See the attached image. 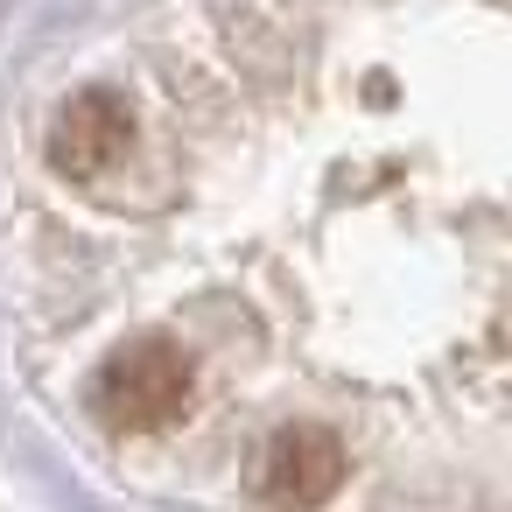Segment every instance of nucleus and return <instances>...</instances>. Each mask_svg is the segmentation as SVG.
I'll use <instances>...</instances> for the list:
<instances>
[{
	"label": "nucleus",
	"mask_w": 512,
	"mask_h": 512,
	"mask_svg": "<svg viewBox=\"0 0 512 512\" xmlns=\"http://www.w3.org/2000/svg\"><path fill=\"white\" fill-rule=\"evenodd\" d=\"M190 386H197V365H190L183 344H169V337H134V344H120V351L99 365L92 407H99L106 428L148 435V428H169V421L190 407Z\"/></svg>",
	"instance_id": "f257e3e1"
},
{
	"label": "nucleus",
	"mask_w": 512,
	"mask_h": 512,
	"mask_svg": "<svg viewBox=\"0 0 512 512\" xmlns=\"http://www.w3.org/2000/svg\"><path fill=\"white\" fill-rule=\"evenodd\" d=\"M127 148H134V106L106 85L71 92L50 120V169L71 183H99L106 169L127 162Z\"/></svg>",
	"instance_id": "f03ea898"
},
{
	"label": "nucleus",
	"mask_w": 512,
	"mask_h": 512,
	"mask_svg": "<svg viewBox=\"0 0 512 512\" xmlns=\"http://www.w3.org/2000/svg\"><path fill=\"white\" fill-rule=\"evenodd\" d=\"M260 498L274 512H316L337 484H344V442L316 421H288L274 428V442L260 449Z\"/></svg>",
	"instance_id": "7ed1b4c3"
}]
</instances>
